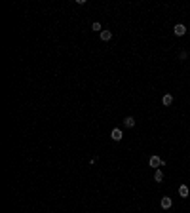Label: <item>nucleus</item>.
Here are the masks:
<instances>
[{
    "label": "nucleus",
    "mask_w": 190,
    "mask_h": 213,
    "mask_svg": "<svg viewBox=\"0 0 190 213\" xmlns=\"http://www.w3.org/2000/svg\"><path fill=\"white\" fill-rule=\"evenodd\" d=\"M154 181H156V183H162V181H164V171H162V169H156V173H154Z\"/></svg>",
    "instance_id": "obj_9"
},
{
    "label": "nucleus",
    "mask_w": 190,
    "mask_h": 213,
    "mask_svg": "<svg viewBox=\"0 0 190 213\" xmlns=\"http://www.w3.org/2000/svg\"><path fill=\"white\" fill-rule=\"evenodd\" d=\"M160 206H162V209H169V207L173 206V202H171V198L164 196V198H162V202H160Z\"/></svg>",
    "instance_id": "obj_4"
},
{
    "label": "nucleus",
    "mask_w": 190,
    "mask_h": 213,
    "mask_svg": "<svg viewBox=\"0 0 190 213\" xmlns=\"http://www.w3.org/2000/svg\"><path fill=\"white\" fill-rule=\"evenodd\" d=\"M188 33H190V29H188Z\"/></svg>",
    "instance_id": "obj_12"
},
{
    "label": "nucleus",
    "mask_w": 190,
    "mask_h": 213,
    "mask_svg": "<svg viewBox=\"0 0 190 213\" xmlns=\"http://www.w3.org/2000/svg\"><path fill=\"white\" fill-rule=\"evenodd\" d=\"M99 36H101L103 42H108V40L112 38V33H110V31H101V34H99Z\"/></svg>",
    "instance_id": "obj_6"
},
{
    "label": "nucleus",
    "mask_w": 190,
    "mask_h": 213,
    "mask_svg": "<svg viewBox=\"0 0 190 213\" xmlns=\"http://www.w3.org/2000/svg\"><path fill=\"white\" fill-rule=\"evenodd\" d=\"M91 29H93V31H101V23H97V21H95V23L91 25Z\"/></svg>",
    "instance_id": "obj_10"
},
{
    "label": "nucleus",
    "mask_w": 190,
    "mask_h": 213,
    "mask_svg": "<svg viewBox=\"0 0 190 213\" xmlns=\"http://www.w3.org/2000/svg\"><path fill=\"white\" fill-rule=\"evenodd\" d=\"M173 33H175V36H183L184 33H188V31H186V27H184L183 23H177L173 27Z\"/></svg>",
    "instance_id": "obj_1"
},
{
    "label": "nucleus",
    "mask_w": 190,
    "mask_h": 213,
    "mask_svg": "<svg viewBox=\"0 0 190 213\" xmlns=\"http://www.w3.org/2000/svg\"><path fill=\"white\" fill-rule=\"evenodd\" d=\"M188 192H190V190H188L186 185H181V187H179V194H181L183 198H186V196H188Z\"/></svg>",
    "instance_id": "obj_8"
},
{
    "label": "nucleus",
    "mask_w": 190,
    "mask_h": 213,
    "mask_svg": "<svg viewBox=\"0 0 190 213\" xmlns=\"http://www.w3.org/2000/svg\"><path fill=\"white\" fill-rule=\"evenodd\" d=\"M124 126H125V128H133V126H135L133 116H125V118H124Z\"/></svg>",
    "instance_id": "obj_7"
},
{
    "label": "nucleus",
    "mask_w": 190,
    "mask_h": 213,
    "mask_svg": "<svg viewBox=\"0 0 190 213\" xmlns=\"http://www.w3.org/2000/svg\"><path fill=\"white\" fill-rule=\"evenodd\" d=\"M162 103H164L165 107H169L171 103H173V95H171V93H165L164 97H162Z\"/></svg>",
    "instance_id": "obj_5"
},
{
    "label": "nucleus",
    "mask_w": 190,
    "mask_h": 213,
    "mask_svg": "<svg viewBox=\"0 0 190 213\" xmlns=\"http://www.w3.org/2000/svg\"><path fill=\"white\" fill-rule=\"evenodd\" d=\"M162 166H164V160H162L160 156H152L150 158V167H156L158 169V167H162Z\"/></svg>",
    "instance_id": "obj_3"
},
{
    "label": "nucleus",
    "mask_w": 190,
    "mask_h": 213,
    "mask_svg": "<svg viewBox=\"0 0 190 213\" xmlns=\"http://www.w3.org/2000/svg\"><path fill=\"white\" fill-rule=\"evenodd\" d=\"M122 137H124V133H122V129L114 128V129L110 131V139H112V141H122Z\"/></svg>",
    "instance_id": "obj_2"
},
{
    "label": "nucleus",
    "mask_w": 190,
    "mask_h": 213,
    "mask_svg": "<svg viewBox=\"0 0 190 213\" xmlns=\"http://www.w3.org/2000/svg\"><path fill=\"white\" fill-rule=\"evenodd\" d=\"M179 57H181V59H186L188 53H186V52H181V53H179Z\"/></svg>",
    "instance_id": "obj_11"
}]
</instances>
